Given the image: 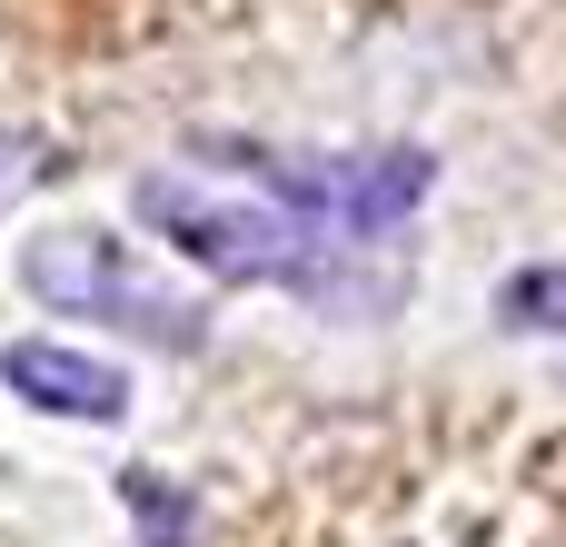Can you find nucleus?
Here are the masks:
<instances>
[{"label":"nucleus","mask_w":566,"mask_h":547,"mask_svg":"<svg viewBox=\"0 0 566 547\" xmlns=\"http://www.w3.org/2000/svg\"><path fill=\"white\" fill-rule=\"evenodd\" d=\"M139 219L179 249V259H199L209 279H229V289H298V299H388V289H358V269H348V229H328V219H308V209H269V199H229V189H209V179H179V169H159V179H139Z\"/></svg>","instance_id":"f257e3e1"},{"label":"nucleus","mask_w":566,"mask_h":547,"mask_svg":"<svg viewBox=\"0 0 566 547\" xmlns=\"http://www.w3.org/2000/svg\"><path fill=\"white\" fill-rule=\"evenodd\" d=\"M20 279L60 319H109V329H129L149 349H199L209 339V309L179 299L169 279H149L129 259V239H109V229H50V239H30L20 249Z\"/></svg>","instance_id":"f03ea898"},{"label":"nucleus","mask_w":566,"mask_h":547,"mask_svg":"<svg viewBox=\"0 0 566 547\" xmlns=\"http://www.w3.org/2000/svg\"><path fill=\"white\" fill-rule=\"evenodd\" d=\"M219 169H249L269 199H289V209H308V219H328V229H348V239H388L418 199H428V179H438V159L428 149H358V159H289V149H209Z\"/></svg>","instance_id":"7ed1b4c3"},{"label":"nucleus","mask_w":566,"mask_h":547,"mask_svg":"<svg viewBox=\"0 0 566 547\" xmlns=\"http://www.w3.org/2000/svg\"><path fill=\"white\" fill-rule=\"evenodd\" d=\"M0 379L40 409V419H80V429H119L129 419V379L90 349H60V339H20L0 349Z\"/></svg>","instance_id":"20e7f679"},{"label":"nucleus","mask_w":566,"mask_h":547,"mask_svg":"<svg viewBox=\"0 0 566 547\" xmlns=\"http://www.w3.org/2000/svg\"><path fill=\"white\" fill-rule=\"evenodd\" d=\"M497 319H507V329H537V339H566V259L507 269V279H497Z\"/></svg>","instance_id":"39448f33"},{"label":"nucleus","mask_w":566,"mask_h":547,"mask_svg":"<svg viewBox=\"0 0 566 547\" xmlns=\"http://www.w3.org/2000/svg\"><path fill=\"white\" fill-rule=\"evenodd\" d=\"M40 179H50V140L0 130V219H10V199H20V189H40Z\"/></svg>","instance_id":"423d86ee"}]
</instances>
